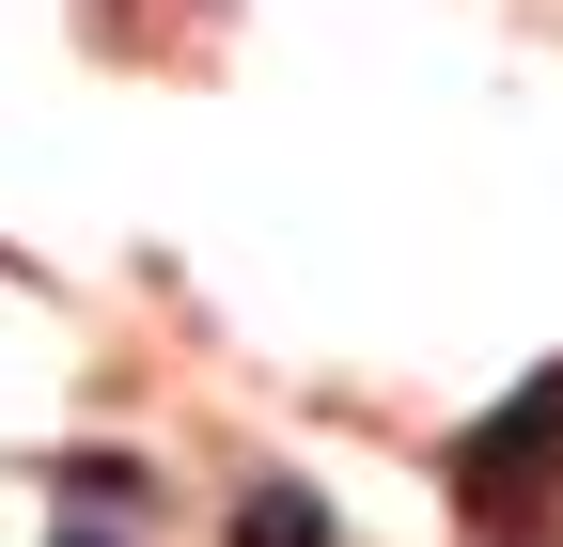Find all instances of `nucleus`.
Here are the masks:
<instances>
[{
    "instance_id": "3",
    "label": "nucleus",
    "mask_w": 563,
    "mask_h": 547,
    "mask_svg": "<svg viewBox=\"0 0 563 547\" xmlns=\"http://www.w3.org/2000/svg\"><path fill=\"white\" fill-rule=\"evenodd\" d=\"M63 547H110V532H63Z\"/></svg>"
},
{
    "instance_id": "1",
    "label": "nucleus",
    "mask_w": 563,
    "mask_h": 547,
    "mask_svg": "<svg viewBox=\"0 0 563 547\" xmlns=\"http://www.w3.org/2000/svg\"><path fill=\"white\" fill-rule=\"evenodd\" d=\"M235 547H329V501H313V485H282V469H266V485L235 501Z\"/></svg>"
},
{
    "instance_id": "2",
    "label": "nucleus",
    "mask_w": 563,
    "mask_h": 547,
    "mask_svg": "<svg viewBox=\"0 0 563 547\" xmlns=\"http://www.w3.org/2000/svg\"><path fill=\"white\" fill-rule=\"evenodd\" d=\"M63 501L110 516V501H141V469H125V454H63Z\"/></svg>"
}]
</instances>
